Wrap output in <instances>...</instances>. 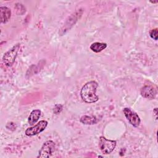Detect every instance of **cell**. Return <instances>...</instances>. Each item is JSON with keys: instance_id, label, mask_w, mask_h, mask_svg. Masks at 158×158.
Returning <instances> with one entry per match:
<instances>
[{"instance_id": "14", "label": "cell", "mask_w": 158, "mask_h": 158, "mask_svg": "<svg viewBox=\"0 0 158 158\" xmlns=\"http://www.w3.org/2000/svg\"><path fill=\"white\" fill-rule=\"evenodd\" d=\"M62 108H63V106L62 104H56L53 109V112L55 114H59L62 111Z\"/></svg>"}, {"instance_id": "12", "label": "cell", "mask_w": 158, "mask_h": 158, "mask_svg": "<svg viewBox=\"0 0 158 158\" xmlns=\"http://www.w3.org/2000/svg\"><path fill=\"white\" fill-rule=\"evenodd\" d=\"M107 48V44L105 43L95 42L91 44L90 49L94 52H100Z\"/></svg>"}, {"instance_id": "15", "label": "cell", "mask_w": 158, "mask_h": 158, "mask_svg": "<svg viewBox=\"0 0 158 158\" xmlns=\"http://www.w3.org/2000/svg\"><path fill=\"white\" fill-rule=\"evenodd\" d=\"M6 127H7V128H8V129H9V130H12V128H13L14 130H15V124H14V123H12V122L8 123V124L6 125Z\"/></svg>"}, {"instance_id": "8", "label": "cell", "mask_w": 158, "mask_h": 158, "mask_svg": "<svg viewBox=\"0 0 158 158\" xmlns=\"http://www.w3.org/2000/svg\"><path fill=\"white\" fill-rule=\"evenodd\" d=\"M141 95L146 99H153L156 98L157 95V90L156 88L151 86L146 85L141 88Z\"/></svg>"}, {"instance_id": "16", "label": "cell", "mask_w": 158, "mask_h": 158, "mask_svg": "<svg viewBox=\"0 0 158 158\" xmlns=\"http://www.w3.org/2000/svg\"><path fill=\"white\" fill-rule=\"evenodd\" d=\"M154 112H155V115H156V117L157 119V108H155L154 110Z\"/></svg>"}, {"instance_id": "3", "label": "cell", "mask_w": 158, "mask_h": 158, "mask_svg": "<svg viewBox=\"0 0 158 158\" xmlns=\"http://www.w3.org/2000/svg\"><path fill=\"white\" fill-rule=\"evenodd\" d=\"M19 49L20 44L18 43L14 45L4 54L2 57V62L6 66L10 67L14 64Z\"/></svg>"}, {"instance_id": "2", "label": "cell", "mask_w": 158, "mask_h": 158, "mask_svg": "<svg viewBox=\"0 0 158 158\" xmlns=\"http://www.w3.org/2000/svg\"><path fill=\"white\" fill-rule=\"evenodd\" d=\"M83 14V10L81 9H78L75 12L72 14L70 16L68 17L66 21L65 22L64 25L60 29L59 33L60 35H65L69 30H70L73 25L76 23L78 20L81 17Z\"/></svg>"}, {"instance_id": "6", "label": "cell", "mask_w": 158, "mask_h": 158, "mask_svg": "<svg viewBox=\"0 0 158 158\" xmlns=\"http://www.w3.org/2000/svg\"><path fill=\"white\" fill-rule=\"evenodd\" d=\"M123 114L129 123L135 127H138L141 123V120L138 115L128 107H125L123 110Z\"/></svg>"}, {"instance_id": "9", "label": "cell", "mask_w": 158, "mask_h": 158, "mask_svg": "<svg viewBox=\"0 0 158 158\" xmlns=\"http://www.w3.org/2000/svg\"><path fill=\"white\" fill-rule=\"evenodd\" d=\"M0 16H1V22L2 23H6L9 21L11 16L10 10L6 7L2 6L0 7Z\"/></svg>"}, {"instance_id": "13", "label": "cell", "mask_w": 158, "mask_h": 158, "mask_svg": "<svg viewBox=\"0 0 158 158\" xmlns=\"http://www.w3.org/2000/svg\"><path fill=\"white\" fill-rule=\"evenodd\" d=\"M149 35H150V36L152 39H153L154 40H157V36H158L157 28L151 30L150 33H149Z\"/></svg>"}, {"instance_id": "11", "label": "cell", "mask_w": 158, "mask_h": 158, "mask_svg": "<svg viewBox=\"0 0 158 158\" xmlns=\"http://www.w3.org/2000/svg\"><path fill=\"white\" fill-rule=\"evenodd\" d=\"M80 122L85 125H93L98 122V119L95 116L83 115L80 118Z\"/></svg>"}, {"instance_id": "1", "label": "cell", "mask_w": 158, "mask_h": 158, "mask_svg": "<svg viewBox=\"0 0 158 158\" xmlns=\"http://www.w3.org/2000/svg\"><path fill=\"white\" fill-rule=\"evenodd\" d=\"M98 84L95 81L87 82L82 87L80 96L83 101L86 103H94L98 101L99 98L96 94Z\"/></svg>"}, {"instance_id": "7", "label": "cell", "mask_w": 158, "mask_h": 158, "mask_svg": "<svg viewBox=\"0 0 158 158\" xmlns=\"http://www.w3.org/2000/svg\"><path fill=\"white\" fill-rule=\"evenodd\" d=\"M47 125H48L47 121L41 120L35 126L28 128L25 130V133L27 136H31L38 135L41 133L42 131H43L46 129Z\"/></svg>"}, {"instance_id": "4", "label": "cell", "mask_w": 158, "mask_h": 158, "mask_svg": "<svg viewBox=\"0 0 158 158\" xmlns=\"http://www.w3.org/2000/svg\"><path fill=\"white\" fill-rule=\"evenodd\" d=\"M117 141L115 140L107 139L102 136L99 138V147L102 152L104 154H109L111 153L115 149Z\"/></svg>"}, {"instance_id": "17", "label": "cell", "mask_w": 158, "mask_h": 158, "mask_svg": "<svg viewBox=\"0 0 158 158\" xmlns=\"http://www.w3.org/2000/svg\"><path fill=\"white\" fill-rule=\"evenodd\" d=\"M151 3H153V4H156V3H158V1H150Z\"/></svg>"}, {"instance_id": "5", "label": "cell", "mask_w": 158, "mask_h": 158, "mask_svg": "<svg viewBox=\"0 0 158 158\" xmlns=\"http://www.w3.org/2000/svg\"><path fill=\"white\" fill-rule=\"evenodd\" d=\"M55 149V144L54 141L49 140L46 141L42 146L41 148L39 151V154L38 157L45 158L49 157Z\"/></svg>"}, {"instance_id": "10", "label": "cell", "mask_w": 158, "mask_h": 158, "mask_svg": "<svg viewBox=\"0 0 158 158\" xmlns=\"http://www.w3.org/2000/svg\"><path fill=\"white\" fill-rule=\"evenodd\" d=\"M41 114V111L40 109L33 110L30 114L28 118V122L30 125H33L36 123Z\"/></svg>"}]
</instances>
